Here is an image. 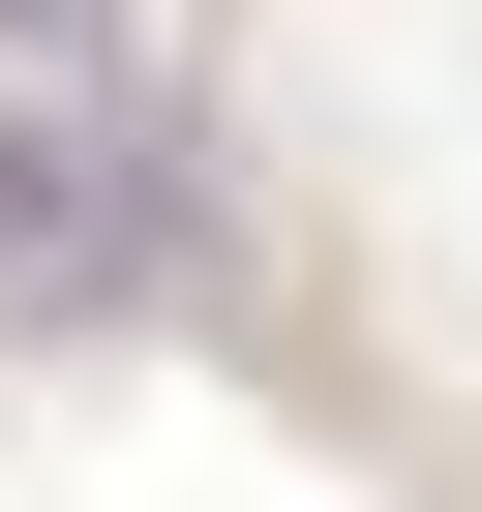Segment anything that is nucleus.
I'll use <instances>...</instances> for the list:
<instances>
[{
	"instance_id": "obj_1",
	"label": "nucleus",
	"mask_w": 482,
	"mask_h": 512,
	"mask_svg": "<svg viewBox=\"0 0 482 512\" xmlns=\"http://www.w3.org/2000/svg\"><path fill=\"white\" fill-rule=\"evenodd\" d=\"M151 241H181V181L121 151V91H0V332L151 302Z\"/></svg>"
}]
</instances>
